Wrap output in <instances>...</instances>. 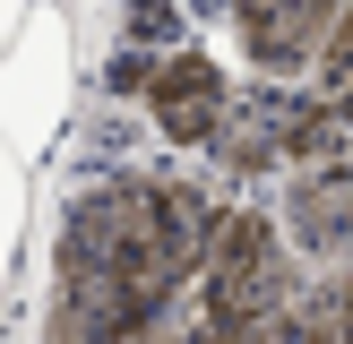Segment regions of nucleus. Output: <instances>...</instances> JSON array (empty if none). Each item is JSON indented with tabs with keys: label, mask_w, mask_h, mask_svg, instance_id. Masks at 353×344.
<instances>
[{
	"label": "nucleus",
	"mask_w": 353,
	"mask_h": 344,
	"mask_svg": "<svg viewBox=\"0 0 353 344\" xmlns=\"http://www.w3.org/2000/svg\"><path fill=\"white\" fill-rule=\"evenodd\" d=\"M52 164L61 172L52 189L34 181V224L17 258V310L34 344H121L164 327L190 292L216 181L199 164L147 155L130 120L95 103H78Z\"/></svg>",
	"instance_id": "1"
},
{
	"label": "nucleus",
	"mask_w": 353,
	"mask_h": 344,
	"mask_svg": "<svg viewBox=\"0 0 353 344\" xmlns=\"http://www.w3.org/2000/svg\"><path fill=\"white\" fill-rule=\"evenodd\" d=\"M181 319L199 327V344H293L302 267H293V250L276 241L259 189H216V215H207Z\"/></svg>",
	"instance_id": "2"
},
{
	"label": "nucleus",
	"mask_w": 353,
	"mask_h": 344,
	"mask_svg": "<svg viewBox=\"0 0 353 344\" xmlns=\"http://www.w3.org/2000/svg\"><path fill=\"white\" fill-rule=\"evenodd\" d=\"M345 147L353 138L336 129V112H327V95L310 78H241L233 103H224L216 147L199 155V172L216 189H276L285 172L327 164V155H345Z\"/></svg>",
	"instance_id": "3"
},
{
	"label": "nucleus",
	"mask_w": 353,
	"mask_h": 344,
	"mask_svg": "<svg viewBox=\"0 0 353 344\" xmlns=\"http://www.w3.org/2000/svg\"><path fill=\"white\" fill-rule=\"evenodd\" d=\"M78 103H86V61H78L69 0H26L17 34L0 43V147L26 172H52Z\"/></svg>",
	"instance_id": "4"
},
{
	"label": "nucleus",
	"mask_w": 353,
	"mask_h": 344,
	"mask_svg": "<svg viewBox=\"0 0 353 344\" xmlns=\"http://www.w3.org/2000/svg\"><path fill=\"white\" fill-rule=\"evenodd\" d=\"M233 86H241V69L224 61V43H216V34H190V43H172V52L147 61V78H138V95H130L121 120L138 129L147 155H164V164H199V155L216 147V129H224Z\"/></svg>",
	"instance_id": "5"
},
{
	"label": "nucleus",
	"mask_w": 353,
	"mask_h": 344,
	"mask_svg": "<svg viewBox=\"0 0 353 344\" xmlns=\"http://www.w3.org/2000/svg\"><path fill=\"white\" fill-rule=\"evenodd\" d=\"M259 198H268V224H276V241L293 250L302 275L353 267V147L327 155V164L285 172V181L259 189Z\"/></svg>",
	"instance_id": "6"
},
{
	"label": "nucleus",
	"mask_w": 353,
	"mask_h": 344,
	"mask_svg": "<svg viewBox=\"0 0 353 344\" xmlns=\"http://www.w3.org/2000/svg\"><path fill=\"white\" fill-rule=\"evenodd\" d=\"M336 9L345 0H224L207 34L224 43V61L241 78H310Z\"/></svg>",
	"instance_id": "7"
},
{
	"label": "nucleus",
	"mask_w": 353,
	"mask_h": 344,
	"mask_svg": "<svg viewBox=\"0 0 353 344\" xmlns=\"http://www.w3.org/2000/svg\"><path fill=\"white\" fill-rule=\"evenodd\" d=\"M69 26H78V61H95V52H138V61H155V52L190 43L199 34V17L181 9V0H95V9H69Z\"/></svg>",
	"instance_id": "8"
},
{
	"label": "nucleus",
	"mask_w": 353,
	"mask_h": 344,
	"mask_svg": "<svg viewBox=\"0 0 353 344\" xmlns=\"http://www.w3.org/2000/svg\"><path fill=\"white\" fill-rule=\"evenodd\" d=\"M26 224H34V172L0 147V336L17 319V258H26Z\"/></svg>",
	"instance_id": "9"
},
{
	"label": "nucleus",
	"mask_w": 353,
	"mask_h": 344,
	"mask_svg": "<svg viewBox=\"0 0 353 344\" xmlns=\"http://www.w3.org/2000/svg\"><path fill=\"white\" fill-rule=\"evenodd\" d=\"M293 344H353V267L302 275V319H293Z\"/></svg>",
	"instance_id": "10"
},
{
	"label": "nucleus",
	"mask_w": 353,
	"mask_h": 344,
	"mask_svg": "<svg viewBox=\"0 0 353 344\" xmlns=\"http://www.w3.org/2000/svg\"><path fill=\"white\" fill-rule=\"evenodd\" d=\"M310 86L327 95V112H336V129L353 138V0L336 9V26H327L319 61H310Z\"/></svg>",
	"instance_id": "11"
},
{
	"label": "nucleus",
	"mask_w": 353,
	"mask_h": 344,
	"mask_svg": "<svg viewBox=\"0 0 353 344\" xmlns=\"http://www.w3.org/2000/svg\"><path fill=\"white\" fill-rule=\"evenodd\" d=\"M17 17H26V0H0V43L17 34Z\"/></svg>",
	"instance_id": "12"
}]
</instances>
